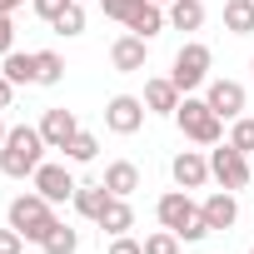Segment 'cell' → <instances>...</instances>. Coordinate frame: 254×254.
<instances>
[{
	"instance_id": "52a82bcc",
	"label": "cell",
	"mask_w": 254,
	"mask_h": 254,
	"mask_svg": "<svg viewBox=\"0 0 254 254\" xmlns=\"http://www.w3.org/2000/svg\"><path fill=\"white\" fill-rule=\"evenodd\" d=\"M145 125V100H135V95H115L110 105H105V130H115V135H135Z\"/></svg>"
},
{
	"instance_id": "30bf717a",
	"label": "cell",
	"mask_w": 254,
	"mask_h": 254,
	"mask_svg": "<svg viewBox=\"0 0 254 254\" xmlns=\"http://www.w3.org/2000/svg\"><path fill=\"white\" fill-rule=\"evenodd\" d=\"M145 60H150V40H140V35H120V40L110 45V65H115L120 75L145 70Z\"/></svg>"
},
{
	"instance_id": "ac0fdd59",
	"label": "cell",
	"mask_w": 254,
	"mask_h": 254,
	"mask_svg": "<svg viewBox=\"0 0 254 254\" xmlns=\"http://www.w3.org/2000/svg\"><path fill=\"white\" fill-rule=\"evenodd\" d=\"M224 30L229 35H254V0H224Z\"/></svg>"
},
{
	"instance_id": "6da1fadb",
	"label": "cell",
	"mask_w": 254,
	"mask_h": 254,
	"mask_svg": "<svg viewBox=\"0 0 254 254\" xmlns=\"http://www.w3.org/2000/svg\"><path fill=\"white\" fill-rule=\"evenodd\" d=\"M45 135H40V125H10V135L5 145H0V175H10V180H25L45 165Z\"/></svg>"
},
{
	"instance_id": "d6a6232c",
	"label": "cell",
	"mask_w": 254,
	"mask_h": 254,
	"mask_svg": "<svg viewBox=\"0 0 254 254\" xmlns=\"http://www.w3.org/2000/svg\"><path fill=\"white\" fill-rule=\"evenodd\" d=\"M10 100H15V85H10L5 75H0V110H10Z\"/></svg>"
},
{
	"instance_id": "74e56055",
	"label": "cell",
	"mask_w": 254,
	"mask_h": 254,
	"mask_svg": "<svg viewBox=\"0 0 254 254\" xmlns=\"http://www.w3.org/2000/svg\"><path fill=\"white\" fill-rule=\"evenodd\" d=\"M249 254H254V249H249Z\"/></svg>"
},
{
	"instance_id": "7c38bea8",
	"label": "cell",
	"mask_w": 254,
	"mask_h": 254,
	"mask_svg": "<svg viewBox=\"0 0 254 254\" xmlns=\"http://www.w3.org/2000/svg\"><path fill=\"white\" fill-rule=\"evenodd\" d=\"M170 175H175V185H180V190H199V185L209 180V160H204L199 150H180V155H175V165H170Z\"/></svg>"
},
{
	"instance_id": "8fae6325",
	"label": "cell",
	"mask_w": 254,
	"mask_h": 254,
	"mask_svg": "<svg viewBox=\"0 0 254 254\" xmlns=\"http://www.w3.org/2000/svg\"><path fill=\"white\" fill-rule=\"evenodd\" d=\"M40 135H45V145H50V150H65V145L80 135V120H75V110H45V120H40Z\"/></svg>"
},
{
	"instance_id": "d4e9b609",
	"label": "cell",
	"mask_w": 254,
	"mask_h": 254,
	"mask_svg": "<svg viewBox=\"0 0 254 254\" xmlns=\"http://www.w3.org/2000/svg\"><path fill=\"white\" fill-rule=\"evenodd\" d=\"M55 35H85V0H70L55 20Z\"/></svg>"
},
{
	"instance_id": "7a4b0ae2",
	"label": "cell",
	"mask_w": 254,
	"mask_h": 254,
	"mask_svg": "<svg viewBox=\"0 0 254 254\" xmlns=\"http://www.w3.org/2000/svg\"><path fill=\"white\" fill-rule=\"evenodd\" d=\"M155 214H160V224H165V229H175L185 244H199L204 234H214V229L204 224V209L190 199V190H170V194H160Z\"/></svg>"
},
{
	"instance_id": "1f68e13d",
	"label": "cell",
	"mask_w": 254,
	"mask_h": 254,
	"mask_svg": "<svg viewBox=\"0 0 254 254\" xmlns=\"http://www.w3.org/2000/svg\"><path fill=\"white\" fill-rule=\"evenodd\" d=\"M10 45H15V25H10V15H0V60L10 55Z\"/></svg>"
},
{
	"instance_id": "484cf974",
	"label": "cell",
	"mask_w": 254,
	"mask_h": 254,
	"mask_svg": "<svg viewBox=\"0 0 254 254\" xmlns=\"http://www.w3.org/2000/svg\"><path fill=\"white\" fill-rule=\"evenodd\" d=\"M145 254H180V234L160 224L155 234H145Z\"/></svg>"
},
{
	"instance_id": "f1b7e54d",
	"label": "cell",
	"mask_w": 254,
	"mask_h": 254,
	"mask_svg": "<svg viewBox=\"0 0 254 254\" xmlns=\"http://www.w3.org/2000/svg\"><path fill=\"white\" fill-rule=\"evenodd\" d=\"M65 5H70V0H30V10H35L40 20H50V25L60 20V10H65Z\"/></svg>"
},
{
	"instance_id": "d6986e66",
	"label": "cell",
	"mask_w": 254,
	"mask_h": 254,
	"mask_svg": "<svg viewBox=\"0 0 254 254\" xmlns=\"http://www.w3.org/2000/svg\"><path fill=\"white\" fill-rule=\"evenodd\" d=\"M110 204V190H105V180L100 185H80L75 190V209L85 214V219H100V209Z\"/></svg>"
},
{
	"instance_id": "603a6c76",
	"label": "cell",
	"mask_w": 254,
	"mask_h": 254,
	"mask_svg": "<svg viewBox=\"0 0 254 254\" xmlns=\"http://www.w3.org/2000/svg\"><path fill=\"white\" fill-rule=\"evenodd\" d=\"M60 155H65V160H70V165H90V160H95V155H100V140H95V135H90V130H80V135H75V140H70V145H65V150H60Z\"/></svg>"
},
{
	"instance_id": "ffe728a7",
	"label": "cell",
	"mask_w": 254,
	"mask_h": 254,
	"mask_svg": "<svg viewBox=\"0 0 254 254\" xmlns=\"http://www.w3.org/2000/svg\"><path fill=\"white\" fill-rule=\"evenodd\" d=\"M170 25L175 30H199L204 25V5L199 0H170Z\"/></svg>"
},
{
	"instance_id": "2e32d148",
	"label": "cell",
	"mask_w": 254,
	"mask_h": 254,
	"mask_svg": "<svg viewBox=\"0 0 254 254\" xmlns=\"http://www.w3.org/2000/svg\"><path fill=\"white\" fill-rule=\"evenodd\" d=\"M95 224H100L110 239H115V234H130V229H135V209H130V199L110 194V204L100 209V219H95Z\"/></svg>"
},
{
	"instance_id": "e0dca14e",
	"label": "cell",
	"mask_w": 254,
	"mask_h": 254,
	"mask_svg": "<svg viewBox=\"0 0 254 254\" xmlns=\"http://www.w3.org/2000/svg\"><path fill=\"white\" fill-rule=\"evenodd\" d=\"M105 190H110V194H120V199H130V194L140 190V170H135L130 160H115V165H105Z\"/></svg>"
},
{
	"instance_id": "ba28073f",
	"label": "cell",
	"mask_w": 254,
	"mask_h": 254,
	"mask_svg": "<svg viewBox=\"0 0 254 254\" xmlns=\"http://www.w3.org/2000/svg\"><path fill=\"white\" fill-rule=\"evenodd\" d=\"M204 100H209V110L219 120H239L244 115V85L239 80H209L204 85Z\"/></svg>"
},
{
	"instance_id": "d590c367",
	"label": "cell",
	"mask_w": 254,
	"mask_h": 254,
	"mask_svg": "<svg viewBox=\"0 0 254 254\" xmlns=\"http://www.w3.org/2000/svg\"><path fill=\"white\" fill-rule=\"evenodd\" d=\"M155 5H170V0H155Z\"/></svg>"
},
{
	"instance_id": "7402d4cb",
	"label": "cell",
	"mask_w": 254,
	"mask_h": 254,
	"mask_svg": "<svg viewBox=\"0 0 254 254\" xmlns=\"http://www.w3.org/2000/svg\"><path fill=\"white\" fill-rule=\"evenodd\" d=\"M65 80V60L55 50H35V85H60Z\"/></svg>"
},
{
	"instance_id": "9a60e30c",
	"label": "cell",
	"mask_w": 254,
	"mask_h": 254,
	"mask_svg": "<svg viewBox=\"0 0 254 254\" xmlns=\"http://www.w3.org/2000/svg\"><path fill=\"white\" fill-rule=\"evenodd\" d=\"M145 110H155V115H175V110H180V85H175L170 75L145 80Z\"/></svg>"
},
{
	"instance_id": "8d00e7d4",
	"label": "cell",
	"mask_w": 254,
	"mask_h": 254,
	"mask_svg": "<svg viewBox=\"0 0 254 254\" xmlns=\"http://www.w3.org/2000/svg\"><path fill=\"white\" fill-rule=\"evenodd\" d=\"M249 70H254V60H249Z\"/></svg>"
},
{
	"instance_id": "5bb4252c",
	"label": "cell",
	"mask_w": 254,
	"mask_h": 254,
	"mask_svg": "<svg viewBox=\"0 0 254 254\" xmlns=\"http://www.w3.org/2000/svg\"><path fill=\"white\" fill-rule=\"evenodd\" d=\"M165 20H170V15L155 5V0H140V5H135V15L125 20V30H130V35H140V40H155V35L165 30Z\"/></svg>"
},
{
	"instance_id": "8992f818",
	"label": "cell",
	"mask_w": 254,
	"mask_h": 254,
	"mask_svg": "<svg viewBox=\"0 0 254 254\" xmlns=\"http://www.w3.org/2000/svg\"><path fill=\"white\" fill-rule=\"evenodd\" d=\"M209 175L219 180V190H244V185L254 180V165H249L244 150H234V145L224 140L219 150H209Z\"/></svg>"
},
{
	"instance_id": "83f0119b",
	"label": "cell",
	"mask_w": 254,
	"mask_h": 254,
	"mask_svg": "<svg viewBox=\"0 0 254 254\" xmlns=\"http://www.w3.org/2000/svg\"><path fill=\"white\" fill-rule=\"evenodd\" d=\"M100 5H105V15H110V20H120V25H125V20L135 15V5H140V0H100Z\"/></svg>"
},
{
	"instance_id": "44dd1931",
	"label": "cell",
	"mask_w": 254,
	"mask_h": 254,
	"mask_svg": "<svg viewBox=\"0 0 254 254\" xmlns=\"http://www.w3.org/2000/svg\"><path fill=\"white\" fill-rule=\"evenodd\" d=\"M0 75H5L10 85H35V55L10 50V55H5V70H0Z\"/></svg>"
},
{
	"instance_id": "4316f807",
	"label": "cell",
	"mask_w": 254,
	"mask_h": 254,
	"mask_svg": "<svg viewBox=\"0 0 254 254\" xmlns=\"http://www.w3.org/2000/svg\"><path fill=\"white\" fill-rule=\"evenodd\" d=\"M229 145H234V150H244V155H254V120H249V115H239V120H234Z\"/></svg>"
},
{
	"instance_id": "9c48e42d",
	"label": "cell",
	"mask_w": 254,
	"mask_h": 254,
	"mask_svg": "<svg viewBox=\"0 0 254 254\" xmlns=\"http://www.w3.org/2000/svg\"><path fill=\"white\" fill-rule=\"evenodd\" d=\"M30 180H35V190H40L50 204H65V199H75V190H80V185H75V175H70L65 165H40Z\"/></svg>"
},
{
	"instance_id": "f546056e",
	"label": "cell",
	"mask_w": 254,
	"mask_h": 254,
	"mask_svg": "<svg viewBox=\"0 0 254 254\" xmlns=\"http://www.w3.org/2000/svg\"><path fill=\"white\" fill-rule=\"evenodd\" d=\"M105 254H145V244H140V239H130V234H115Z\"/></svg>"
},
{
	"instance_id": "277c9868",
	"label": "cell",
	"mask_w": 254,
	"mask_h": 254,
	"mask_svg": "<svg viewBox=\"0 0 254 254\" xmlns=\"http://www.w3.org/2000/svg\"><path fill=\"white\" fill-rule=\"evenodd\" d=\"M175 125L185 130V140H194V145H219V135H224V120L209 110V100H194V95L180 100Z\"/></svg>"
},
{
	"instance_id": "836d02e7",
	"label": "cell",
	"mask_w": 254,
	"mask_h": 254,
	"mask_svg": "<svg viewBox=\"0 0 254 254\" xmlns=\"http://www.w3.org/2000/svg\"><path fill=\"white\" fill-rule=\"evenodd\" d=\"M25 0H0V15H10V10H20Z\"/></svg>"
},
{
	"instance_id": "4fadbf2b",
	"label": "cell",
	"mask_w": 254,
	"mask_h": 254,
	"mask_svg": "<svg viewBox=\"0 0 254 254\" xmlns=\"http://www.w3.org/2000/svg\"><path fill=\"white\" fill-rule=\"evenodd\" d=\"M199 209H204V224H209V229H229V224L239 219V199H234V190H214Z\"/></svg>"
},
{
	"instance_id": "4dcf8cb0",
	"label": "cell",
	"mask_w": 254,
	"mask_h": 254,
	"mask_svg": "<svg viewBox=\"0 0 254 254\" xmlns=\"http://www.w3.org/2000/svg\"><path fill=\"white\" fill-rule=\"evenodd\" d=\"M20 244H25L20 229H0V254H20Z\"/></svg>"
},
{
	"instance_id": "5b68a950",
	"label": "cell",
	"mask_w": 254,
	"mask_h": 254,
	"mask_svg": "<svg viewBox=\"0 0 254 254\" xmlns=\"http://www.w3.org/2000/svg\"><path fill=\"white\" fill-rule=\"evenodd\" d=\"M209 45H199V40H190V45H180V55H175V70H170V80L180 85V95H190V90H199V85H209Z\"/></svg>"
},
{
	"instance_id": "3957f363",
	"label": "cell",
	"mask_w": 254,
	"mask_h": 254,
	"mask_svg": "<svg viewBox=\"0 0 254 254\" xmlns=\"http://www.w3.org/2000/svg\"><path fill=\"white\" fill-rule=\"evenodd\" d=\"M60 219H55V204L35 190V194H15L10 199V229H20L25 239H35V244H45V234L55 229Z\"/></svg>"
},
{
	"instance_id": "e575fe53",
	"label": "cell",
	"mask_w": 254,
	"mask_h": 254,
	"mask_svg": "<svg viewBox=\"0 0 254 254\" xmlns=\"http://www.w3.org/2000/svg\"><path fill=\"white\" fill-rule=\"evenodd\" d=\"M5 135H10V130H5V120H0V145H5Z\"/></svg>"
},
{
	"instance_id": "cb8c5ba5",
	"label": "cell",
	"mask_w": 254,
	"mask_h": 254,
	"mask_svg": "<svg viewBox=\"0 0 254 254\" xmlns=\"http://www.w3.org/2000/svg\"><path fill=\"white\" fill-rule=\"evenodd\" d=\"M40 249H45V254H75V249H80V234H75L70 224H55V229L45 234Z\"/></svg>"
}]
</instances>
